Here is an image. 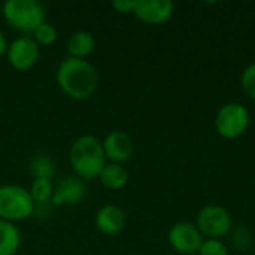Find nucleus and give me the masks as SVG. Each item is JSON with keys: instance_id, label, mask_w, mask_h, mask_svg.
<instances>
[{"instance_id": "1", "label": "nucleus", "mask_w": 255, "mask_h": 255, "mask_svg": "<svg viewBox=\"0 0 255 255\" xmlns=\"http://www.w3.org/2000/svg\"><path fill=\"white\" fill-rule=\"evenodd\" d=\"M55 81L60 90L70 99L85 100L97 90L99 76L90 61L67 57L58 64Z\"/></svg>"}, {"instance_id": "2", "label": "nucleus", "mask_w": 255, "mask_h": 255, "mask_svg": "<svg viewBox=\"0 0 255 255\" xmlns=\"http://www.w3.org/2000/svg\"><path fill=\"white\" fill-rule=\"evenodd\" d=\"M106 161L102 142L91 134L78 137L69 149L70 167L73 173L84 181L99 178L103 167L108 164Z\"/></svg>"}, {"instance_id": "3", "label": "nucleus", "mask_w": 255, "mask_h": 255, "mask_svg": "<svg viewBox=\"0 0 255 255\" xmlns=\"http://www.w3.org/2000/svg\"><path fill=\"white\" fill-rule=\"evenodd\" d=\"M45 7L36 0H6L3 3V18L15 30L33 34L45 22Z\"/></svg>"}, {"instance_id": "4", "label": "nucleus", "mask_w": 255, "mask_h": 255, "mask_svg": "<svg viewBox=\"0 0 255 255\" xmlns=\"http://www.w3.org/2000/svg\"><path fill=\"white\" fill-rule=\"evenodd\" d=\"M34 206L27 188L15 184L0 187V220L13 224L27 220L34 214Z\"/></svg>"}, {"instance_id": "5", "label": "nucleus", "mask_w": 255, "mask_h": 255, "mask_svg": "<svg viewBox=\"0 0 255 255\" xmlns=\"http://www.w3.org/2000/svg\"><path fill=\"white\" fill-rule=\"evenodd\" d=\"M250 126V114L245 106L239 103L224 105L215 118L217 131L227 139H235L242 136Z\"/></svg>"}, {"instance_id": "6", "label": "nucleus", "mask_w": 255, "mask_h": 255, "mask_svg": "<svg viewBox=\"0 0 255 255\" xmlns=\"http://www.w3.org/2000/svg\"><path fill=\"white\" fill-rule=\"evenodd\" d=\"M39 45L31 36H19L7 45V63L19 72L31 69L39 60Z\"/></svg>"}, {"instance_id": "7", "label": "nucleus", "mask_w": 255, "mask_h": 255, "mask_svg": "<svg viewBox=\"0 0 255 255\" xmlns=\"http://www.w3.org/2000/svg\"><path fill=\"white\" fill-rule=\"evenodd\" d=\"M197 227L199 232L211 238H220L232 229V218L221 206H206L197 217Z\"/></svg>"}, {"instance_id": "8", "label": "nucleus", "mask_w": 255, "mask_h": 255, "mask_svg": "<svg viewBox=\"0 0 255 255\" xmlns=\"http://www.w3.org/2000/svg\"><path fill=\"white\" fill-rule=\"evenodd\" d=\"M87 196L85 181L78 178L76 175L64 176L57 187H54V194L51 199V205L57 206H73L79 205Z\"/></svg>"}, {"instance_id": "9", "label": "nucleus", "mask_w": 255, "mask_h": 255, "mask_svg": "<svg viewBox=\"0 0 255 255\" xmlns=\"http://www.w3.org/2000/svg\"><path fill=\"white\" fill-rule=\"evenodd\" d=\"M170 245L181 254H194L202 247V235L190 223H178L169 232Z\"/></svg>"}, {"instance_id": "10", "label": "nucleus", "mask_w": 255, "mask_h": 255, "mask_svg": "<svg viewBox=\"0 0 255 255\" xmlns=\"http://www.w3.org/2000/svg\"><path fill=\"white\" fill-rule=\"evenodd\" d=\"M102 146L106 160H111V163H117V164L130 160L134 149L131 137L121 130L111 131L102 142Z\"/></svg>"}, {"instance_id": "11", "label": "nucleus", "mask_w": 255, "mask_h": 255, "mask_svg": "<svg viewBox=\"0 0 255 255\" xmlns=\"http://www.w3.org/2000/svg\"><path fill=\"white\" fill-rule=\"evenodd\" d=\"M137 19L146 24H163L173 13L170 0H137L133 10Z\"/></svg>"}, {"instance_id": "12", "label": "nucleus", "mask_w": 255, "mask_h": 255, "mask_svg": "<svg viewBox=\"0 0 255 255\" xmlns=\"http://www.w3.org/2000/svg\"><path fill=\"white\" fill-rule=\"evenodd\" d=\"M94 223L97 230L103 235H117L126 226V214L120 206L106 205L97 211Z\"/></svg>"}, {"instance_id": "13", "label": "nucleus", "mask_w": 255, "mask_h": 255, "mask_svg": "<svg viewBox=\"0 0 255 255\" xmlns=\"http://www.w3.org/2000/svg\"><path fill=\"white\" fill-rule=\"evenodd\" d=\"M96 49V39L90 31L79 30L75 31L66 43V51L69 57L72 58H81L85 60L88 55H91Z\"/></svg>"}, {"instance_id": "14", "label": "nucleus", "mask_w": 255, "mask_h": 255, "mask_svg": "<svg viewBox=\"0 0 255 255\" xmlns=\"http://www.w3.org/2000/svg\"><path fill=\"white\" fill-rule=\"evenodd\" d=\"M21 247V232L9 221L0 220V255H15Z\"/></svg>"}, {"instance_id": "15", "label": "nucleus", "mask_w": 255, "mask_h": 255, "mask_svg": "<svg viewBox=\"0 0 255 255\" xmlns=\"http://www.w3.org/2000/svg\"><path fill=\"white\" fill-rule=\"evenodd\" d=\"M102 185L108 190H121L128 182V172L117 163H108L99 175Z\"/></svg>"}, {"instance_id": "16", "label": "nucleus", "mask_w": 255, "mask_h": 255, "mask_svg": "<svg viewBox=\"0 0 255 255\" xmlns=\"http://www.w3.org/2000/svg\"><path fill=\"white\" fill-rule=\"evenodd\" d=\"M30 173L33 179L51 181L55 175V163L49 155H37L30 161Z\"/></svg>"}, {"instance_id": "17", "label": "nucleus", "mask_w": 255, "mask_h": 255, "mask_svg": "<svg viewBox=\"0 0 255 255\" xmlns=\"http://www.w3.org/2000/svg\"><path fill=\"white\" fill-rule=\"evenodd\" d=\"M28 191L34 205H43V203H51L54 187L52 182L48 179H33Z\"/></svg>"}, {"instance_id": "18", "label": "nucleus", "mask_w": 255, "mask_h": 255, "mask_svg": "<svg viewBox=\"0 0 255 255\" xmlns=\"http://www.w3.org/2000/svg\"><path fill=\"white\" fill-rule=\"evenodd\" d=\"M31 37L36 40L37 45H45V46H48V45H52V43L57 40V37H58V30H57V27H55L54 24L45 21L43 24H40V25L34 30V33L31 34Z\"/></svg>"}, {"instance_id": "19", "label": "nucleus", "mask_w": 255, "mask_h": 255, "mask_svg": "<svg viewBox=\"0 0 255 255\" xmlns=\"http://www.w3.org/2000/svg\"><path fill=\"white\" fill-rule=\"evenodd\" d=\"M251 241H253V238H251V233H250V230H248L247 227L241 226L239 229H236V230L233 232L232 245H233L235 248H238V250H241V251L250 250Z\"/></svg>"}, {"instance_id": "20", "label": "nucleus", "mask_w": 255, "mask_h": 255, "mask_svg": "<svg viewBox=\"0 0 255 255\" xmlns=\"http://www.w3.org/2000/svg\"><path fill=\"white\" fill-rule=\"evenodd\" d=\"M199 253H200V255H227V248L220 241L209 239V241L202 244Z\"/></svg>"}, {"instance_id": "21", "label": "nucleus", "mask_w": 255, "mask_h": 255, "mask_svg": "<svg viewBox=\"0 0 255 255\" xmlns=\"http://www.w3.org/2000/svg\"><path fill=\"white\" fill-rule=\"evenodd\" d=\"M242 87L253 99H255V63L245 69L242 75Z\"/></svg>"}, {"instance_id": "22", "label": "nucleus", "mask_w": 255, "mask_h": 255, "mask_svg": "<svg viewBox=\"0 0 255 255\" xmlns=\"http://www.w3.org/2000/svg\"><path fill=\"white\" fill-rule=\"evenodd\" d=\"M136 1L137 0H115L112 3L114 9L120 13H130L134 10L136 7Z\"/></svg>"}, {"instance_id": "23", "label": "nucleus", "mask_w": 255, "mask_h": 255, "mask_svg": "<svg viewBox=\"0 0 255 255\" xmlns=\"http://www.w3.org/2000/svg\"><path fill=\"white\" fill-rule=\"evenodd\" d=\"M6 51H7V42H6L4 34L0 31V57H1V55H4V54H6Z\"/></svg>"}]
</instances>
